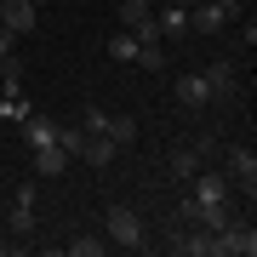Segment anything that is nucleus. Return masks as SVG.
<instances>
[{
    "label": "nucleus",
    "mask_w": 257,
    "mask_h": 257,
    "mask_svg": "<svg viewBox=\"0 0 257 257\" xmlns=\"http://www.w3.org/2000/svg\"><path fill=\"white\" fill-rule=\"evenodd\" d=\"M103 229H109V240L126 246V251H143L149 246V223H143V211H132V206H109Z\"/></svg>",
    "instance_id": "f257e3e1"
},
{
    "label": "nucleus",
    "mask_w": 257,
    "mask_h": 257,
    "mask_svg": "<svg viewBox=\"0 0 257 257\" xmlns=\"http://www.w3.org/2000/svg\"><path fill=\"white\" fill-rule=\"evenodd\" d=\"M206 74V86H211V97H240V57H217L211 69H200Z\"/></svg>",
    "instance_id": "f03ea898"
},
{
    "label": "nucleus",
    "mask_w": 257,
    "mask_h": 257,
    "mask_svg": "<svg viewBox=\"0 0 257 257\" xmlns=\"http://www.w3.org/2000/svg\"><path fill=\"white\" fill-rule=\"evenodd\" d=\"M0 23H6L12 35H35L40 6H35V0H0Z\"/></svg>",
    "instance_id": "7ed1b4c3"
},
{
    "label": "nucleus",
    "mask_w": 257,
    "mask_h": 257,
    "mask_svg": "<svg viewBox=\"0 0 257 257\" xmlns=\"http://www.w3.org/2000/svg\"><path fill=\"white\" fill-rule=\"evenodd\" d=\"M189 29L194 35H223V29H229V12H223L217 0H194L189 6Z\"/></svg>",
    "instance_id": "20e7f679"
},
{
    "label": "nucleus",
    "mask_w": 257,
    "mask_h": 257,
    "mask_svg": "<svg viewBox=\"0 0 257 257\" xmlns=\"http://www.w3.org/2000/svg\"><path fill=\"white\" fill-rule=\"evenodd\" d=\"M217 251H229V257H251V251H257V229H251V223H240V217H234L229 229L217 234Z\"/></svg>",
    "instance_id": "39448f33"
},
{
    "label": "nucleus",
    "mask_w": 257,
    "mask_h": 257,
    "mask_svg": "<svg viewBox=\"0 0 257 257\" xmlns=\"http://www.w3.org/2000/svg\"><path fill=\"white\" fill-rule=\"evenodd\" d=\"M211 143H183V149H172V160H166V172L177 177V183H189L194 172H200V155H206Z\"/></svg>",
    "instance_id": "423d86ee"
},
{
    "label": "nucleus",
    "mask_w": 257,
    "mask_h": 257,
    "mask_svg": "<svg viewBox=\"0 0 257 257\" xmlns=\"http://www.w3.org/2000/svg\"><path fill=\"white\" fill-rule=\"evenodd\" d=\"M172 92H177V103H189V109H200V103H211V86H206V74H200V69L177 74V80H172Z\"/></svg>",
    "instance_id": "0eeeda50"
},
{
    "label": "nucleus",
    "mask_w": 257,
    "mask_h": 257,
    "mask_svg": "<svg viewBox=\"0 0 257 257\" xmlns=\"http://www.w3.org/2000/svg\"><path fill=\"white\" fill-rule=\"evenodd\" d=\"M18 126H23V143H29V149H46V143H57V120H52V114H35V109H29Z\"/></svg>",
    "instance_id": "6e6552de"
},
{
    "label": "nucleus",
    "mask_w": 257,
    "mask_h": 257,
    "mask_svg": "<svg viewBox=\"0 0 257 257\" xmlns=\"http://www.w3.org/2000/svg\"><path fill=\"white\" fill-rule=\"evenodd\" d=\"M189 183H194V200H189V206H211V200H229V177H217V172H194Z\"/></svg>",
    "instance_id": "1a4fd4ad"
},
{
    "label": "nucleus",
    "mask_w": 257,
    "mask_h": 257,
    "mask_svg": "<svg viewBox=\"0 0 257 257\" xmlns=\"http://www.w3.org/2000/svg\"><path fill=\"white\" fill-rule=\"evenodd\" d=\"M114 155H120V149L103 138V132H86V143H80V160H86V166H97V172H103V166H109Z\"/></svg>",
    "instance_id": "9d476101"
},
{
    "label": "nucleus",
    "mask_w": 257,
    "mask_h": 257,
    "mask_svg": "<svg viewBox=\"0 0 257 257\" xmlns=\"http://www.w3.org/2000/svg\"><path fill=\"white\" fill-rule=\"evenodd\" d=\"M63 166H69V149H63V143L35 149V172H40V177H63Z\"/></svg>",
    "instance_id": "9b49d317"
},
{
    "label": "nucleus",
    "mask_w": 257,
    "mask_h": 257,
    "mask_svg": "<svg viewBox=\"0 0 257 257\" xmlns=\"http://www.w3.org/2000/svg\"><path fill=\"white\" fill-rule=\"evenodd\" d=\"M229 172H234L240 183H246V194H251V183H257V155H251L246 143H240V149H229Z\"/></svg>",
    "instance_id": "f8f14e48"
},
{
    "label": "nucleus",
    "mask_w": 257,
    "mask_h": 257,
    "mask_svg": "<svg viewBox=\"0 0 257 257\" xmlns=\"http://www.w3.org/2000/svg\"><path fill=\"white\" fill-rule=\"evenodd\" d=\"M103 138H109L114 149L132 143V138H138V120H132V114H103Z\"/></svg>",
    "instance_id": "ddd939ff"
},
{
    "label": "nucleus",
    "mask_w": 257,
    "mask_h": 257,
    "mask_svg": "<svg viewBox=\"0 0 257 257\" xmlns=\"http://www.w3.org/2000/svg\"><path fill=\"white\" fill-rule=\"evenodd\" d=\"M177 251H183V257H211V251H217V234H206V229L177 234Z\"/></svg>",
    "instance_id": "4468645a"
},
{
    "label": "nucleus",
    "mask_w": 257,
    "mask_h": 257,
    "mask_svg": "<svg viewBox=\"0 0 257 257\" xmlns=\"http://www.w3.org/2000/svg\"><path fill=\"white\" fill-rule=\"evenodd\" d=\"M149 18H155L149 0H120V29H138V23H149Z\"/></svg>",
    "instance_id": "2eb2a0df"
},
{
    "label": "nucleus",
    "mask_w": 257,
    "mask_h": 257,
    "mask_svg": "<svg viewBox=\"0 0 257 257\" xmlns=\"http://www.w3.org/2000/svg\"><path fill=\"white\" fill-rule=\"evenodd\" d=\"M109 57H114V63H138V35H132V29H120V35L109 40Z\"/></svg>",
    "instance_id": "dca6fc26"
},
{
    "label": "nucleus",
    "mask_w": 257,
    "mask_h": 257,
    "mask_svg": "<svg viewBox=\"0 0 257 257\" xmlns=\"http://www.w3.org/2000/svg\"><path fill=\"white\" fill-rule=\"evenodd\" d=\"M138 69H143V74H160V69H166V40H155V46H138Z\"/></svg>",
    "instance_id": "f3484780"
},
{
    "label": "nucleus",
    "mask_w": 257,
    "mask_h": 257,
    "mask_svg": "<svg viewBox=\"0 0 257 257\" xmlns=\"http://www.w3.org/2000/svg\"><path fill=\"white\" fill-rule=\"evenodd\" d=\"M0 86H6V92H23V57H0Z\"/></svg>",
    "instance_id": "a211bd4d"
},
{
    "label": "nucleus",
    "mask_w": 257,
    "mask_h": 257,
    "mask_svg": "<svg viewBox=\"0 0 257 257\" xmlns=\"http://www.w3.org/2000/svg\"><path fill=\"white\" fill-rule=\"evenodd\" d=\"M29 114V97L23 92H6V97H0V120H23Z\"/></svg>",
    "instance_id": "6ab92c4d"
},
{
    "label": "nucleus",
    "mask_w": 257,
    "mask_h": 257,
    "mask_svg": "<svg viewBox=\"0 0 257 257\" xmlns=\"http://www.w3.org/2000/svg\"><path fill=\"white\" fill-rule=\"evenodd\" d=\"M12 234H35V206H12Z\"/></svg>",
    "instance_id": "aec40b11"
},
{
    "label": "nucleus",
    "mask_w": 257,
    "mask_h": 257,
    "mask_svg": "<svg viewBox=\"0 0 257 257\" xmlns=\"http://www.w3.org/2000/svg\"><path fill=\"white\" fill-rule=\"evenodd\" d=\"M57 143H63L69 155H80V143H86V126H57Z\"/></svg>",
    "instance_id": "412c9836"
},
{
    "label": "nucleus",
    "mask_w": 257,
    "mask_h": 257,
    "mask_svg": "<svg viewBox=\"0 0 257 257\" xmlns=\"http://www.w3.org/2000/svg\"><path fill=\"white\" fill-rule=\"evenodd\" d=\"M69 251H74V257H97V251H103V240H92V234H80V240H69Z\"/></svg>",
    "instance_id": "4be33fe9"
},
{
    "label": "nucleus",
    "mask_w": 257,
    "mask_h": 257,
    "mask_svg": "<svg viewBox=\"0 0 257 257\" xmlns=\"http://www.w3.org/2000/svg\"><path fill=\"white\" fill-rule=\"evenodd\" d=\"M12 46H18V35H12V29H6V23H0V57H6Z\"/></svg>",
    "instance_id": "5701e85b"
},
{
    "label": "nucleus",
    "mask_w": 257,
    "mask_h": 257,
    "mask_svg": "<svg viewBox=\"0 0 257 257\" xmlns=\"http://www.w3.org/2000/svg\"><path fill=\"white\" fill-rule=\"evenodd\" d=\"M223 12H229V18H240V12H246V0H217Z\"/></svg>",
    "instance_id": "b1692460"
},
{
    "label": "nucleus",
    "mask_w": 257,
    "mask_h": 257,
    "mask_svg": "<svg viewBox=\"0 0 257 257\" xmlns=\"http://www.w3.org/2000/svg\"><path fill=\"white\" fill-rule=\"evenodd\" d=\"M0 251H6V234H0Z\"/></svg>",
    "instance_id": "393cba45"
},
{
    "label": "nucleus",
    "mask_w": 257,
    "mask_h": 257,
    "mask_svg": "<svg viewBox=\"0 0 257 257\" xmlns=\"http://www.w3.org/2000/svg\"><path fill=\"white\" fill-rule=\"evenodd\" d=\"M149 6H160V0H149Z\"/></svg>",
    "instance_id": "a878e982"
}]
</instances>
